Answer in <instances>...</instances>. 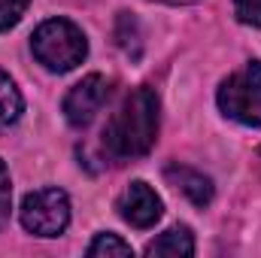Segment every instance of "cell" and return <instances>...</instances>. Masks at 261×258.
Masks as SVG:
<instances>
[{
    "instance_id": "6da1fadb",
    "label": "cell",
    "mask_w": 261,
    "mask_h": 258,
    "mask_svg": "<svg viewBox=\"0 0 261 258\" xmlns=\"http://www.w3.org/2000/svg\"><path fill=\"white\" fill-rule=\"evenodd\" d=\"M158 122H161V100L155 88L149 85L134 88L103 128L107 155L116 161H130L146 155L158 140Z\"/></svg>"
},
{
    "instance_id": "3957f363",
    "label": "cell",
    "mask_w": 261,
    "mask_h": 258,
    "mask_svg": "<svg viewBox=\"0 0 261 258\" xmlns=\"http://www.w3.org/2000/svg\"><path fill=\"white\" fill-rule=\"evenodd\" d=\"M219 110L246 125V128H261V61H249L243 70L231 73L219 85Z\"/></svg>"
},
{
    "instance_id": "7c38bea8",
    "label": "cell",
    "mask_w": 261,
    "mask_h": 258,
    "mask_svg": "<svg viewBox=\"0 0 261 258\" xmlns=\"http://www.w3.org/2000/svg\"><path fill=\"white\" fill-rule=\"evenodd\" d=\"M234 12L243 24L261 28V0H234Z\"/></svg>"
},
{
    "instance_id": "52a82bcc",
    "label": "cell",
    "mask_w": 261,
    "mask_h": 258,
    "mask_svg": "<svg viewBox=\"0 0 261 258\" xmlns=\"http://www.w3.org/2000/svg\"><path fill=\"white\" fill-rule=\"evenodd\" d=\"M164 176H167V183L173 186V189H179V192L186 194L195 207H206L210 200H213V179L210 176H203L200 170L195 167H182V164H167L164 167Z\"/></svg>"
},
{
    "instance_id": "7a4b0ae2",
    "label": "cell",
    "mask_w": 261,
    "mask_h": 258,
    "mask_svg": "<svg viewBox=\"0 0 261 258\" xmlns=\"http://www.w3.org/2000/svg\"><path fill=\"white\" fill-rule=\"evenodd\" d=\"M31 49H34V58L46 70L52 73H67L73 67H79L88 55V40L85 34L67 21V18H49L43 21L34 37H31Z\"/></svg>"
},
{
    "instance_id": "277c9868",
    "label": "cell",
    "mask_w": 261,
    "mask_h": 258,
    "mask_svg": "<svg viewBox=\"0 0 261 258\" xmlns=\"http://www.w3.org/2000/svg\"><path fill=\"white\" fill-rule=\"evenodd\" d=\"M18 219L34 237H58L70 225V197L61 189H40L24 194Z\"/></svg>"
},
{
    "instance_id": "4fadbf2b",
    "label": "cell",
    "mask_w": 261,
    "mask_h": 258,
    "mask_svg": "<svg viewBox=\"0 0 261 258\" xmlns=\"http://www.w3.org/2000/svg\"><path fill=\"white\" fill-rule=\"evenodd\" d=\"M9 203H12V183H9V170L0 158V228L9 222Z\"/></svg>"
},
{
    "instance_id": "ba28073f",
    "label": "cell",
    "mask_w": 261,
    "mask_h": 258,
    "mask_svg": "<svg viewBox=\"0 0 261 258\" xmlns=\"http://www.w3.org/2000/svg\"><path fill=\"white\" fill-rule=\"evenodd\" d=\"M146 255H167V258H189L195 255V237L186 225H173L164 234H158L146 249Z\"/></svg>"
},
{
    "instance_id": "5b68a950",
    "label": "cell",
    "mask_w": 261,
    "mask_h": 258,
    "mask_svg": "<svg viewBox=\"0 0 261 258\" xmlns=\"http://www.w3.org/2000/svg\"><path fill=\"white\" fill-rule=\"evenodd\" d=\"M110 94V82L100 73L85 76L82 82H76L64 97V116L73 128H85L94 122V116L100 113V107L107 104Z\"/></svg>"
},
{
    "instance_id": "5bb4252c",
    "label": "cell",
    "mask_w": 261,
    "mask_h": 258,
    "mask_svg": "<svg viewBox=\"0 0 261 258\" xmlns=\"http://www.w3.org/2000/svg\"><path fill=\"white\" fill-rule=\"evenodd\" d=\"M155 3H170V6H186V3H195V0H155Z\"/></svg>"
},
{
    "instance_id": "8992f818",
    "label": "cell",
    "mask_w": 261,
    "mask_h": 258,
    "mask_svg": "<svg viewBox=\"0 0 261 258\" xmlns=\"http://www.w3.org/2000/svg\"><path fill=\"white\" fill-rule=\"evenodd\" d=\"M161 213H164L161 197L155 194L152 186H146L140 179L130 183L122 192V197H119V216L128 222L130 228H152L161 219Z\"/></svg>"
},
{
    "instance_id": "30bf717a",
    "label": "cell",
    "mask_w": 261,
    "mask_h": 258,
    "mask_svg": "<svg viewBox=\"0 0 261 258\" xmlns=\"http://www.w3.org/2000/svg\"><path fill=\"white\" fill-rule=\"evenodd\" d=\"M88 255L91 258H110V255H134V249H130V243H125L119 234H97L94 240H91V246H88Z\"/></svg>"
},
{
    "instance_id": "9c48e42d",
    "label": "cell",
    "mask_w": 261,
    "mask_h": 258,
    "mask_svg": "<svg viewBox=\"0 0 261 258\" xmlns=\"http://www.w3.org/2000/svg\"><path fill=\"white\" fill-rule=\"evenodd\" d=\"M24 113V97L18 91V85L12 82L9 73L0 70V128H9L21 119Z\"/></svg>"
},
{
    "instance_id": "8fae6325",
    "label": "cell",
    "mask_w": 261,
    "mask_h": 258,
    "mask_svg": "<svg viewBox=\"0 0 261 258\" xmlns=\"http://www.w3.org/2000/svg\"><path fill=\"white\" fill-rule=\"evenodd\" d=\"M31 0H0V31H9L21 21V15L28 12Z\"/></svg>"
}]
</instances>
